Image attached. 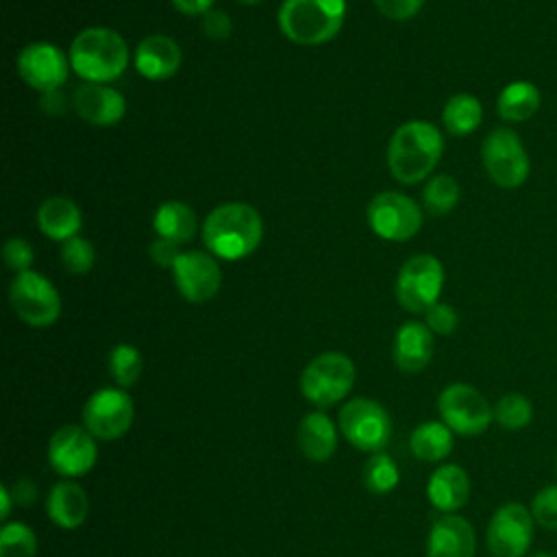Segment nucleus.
Returning <instances> with one entry per match:
<instances>
[{"label": "nucleus", "mask_w": 557, "mask_h": 557, "mask_svg": "<svg viewBox=\"0 0 557 557\" xmlns=\"http://www.w3.org/2000/svg\"><path fill=\"white\" fill-rule=\"evenodd\" d=\"M263 237V222L255 207L226 202L215 207L202 224V242L213 257L239 261L257 250Z\"/></svg>", "instance_id": "nucleus-1"}, {"label": "nucleus", "mask_w": 557, "mask_h": 557, "mask_svg": "<svg viewBox=\"0 0 557 557\" xmlns=\"http://www.w3.org/2000/svg\"><path fill=\"white\" fill-rule=\"evenodd\" d=\"M444 152V137L422 120L398 126L387 146V165L398 183L413 185L424 181Z\"/></svg>", "instance_id": "nucleus-2"}, {"label": "nucleus", "mask_w": 557, "mask_h": 557, "mask_svg": "<svg viewBox=\"0 0 557 557\" xmlns=\"http://www.w3.org/2000/svg\"><path fill=\"white\" fill-rule=\"evenodd\" d=\"M70 65L87 83L115 81L128 65L126 41L113 28H85L70 46Z\"/></svg>", "instance_id": "nucleus-3"}, {"label": "nucleus", "mask_w": 557, "mask_h": 557, "mask_svg": "<svg viewBox=\"0 0 557 557\" xmlns=\"http://www.w3.org/2000/svg\"><path fill=\"white\" fill-rule=\"evenodd\" d=\"M344 15V0H285L278 9V26L298 46H320L339 33Z\"/></svg>", "instance_id": "nucleus-4"}, {"label": "nucleus", "mask_w": 557, "mask_h": 557, "mask_svg": "<svg viewBox=\"0 0 557 557\" xmlns=\"http://www.w3.org/2000/svg\"><path fill=\"white\" fill-rule=\"evenodd\" d=\"M355 383V363L344 352H322L311 359L300 374L302 396L320 407L329 409L344 400Z\"/></svg>", "instance_id": "nucleus-5"}, {"label": "nucleus", "mask_w": 557, "mask_h": 557, "mask_svg": "<svg viewBox=\"0 0 557 557\" xmlns=\"http://www.w3.org/2000/svg\"><path fill=\"white\" fill-rule=\"evenodd\" d=\"M442 422L457 435H481L494 420V407L487 398L468 383H453L437 396Z\"/></svg>", "instance_id": "nucleus-6"}, {"label": "nucleus", "mask_w": 557, "mask_h": 557, "mask_svg": "<svg viewBox=\"0 0 557 557\" xmlns=\"http://www.w3.org/2000/svg\"><path fill=\"white\" fill-rule=\"evenodd\" d=\"M481 157L487 176L503 189H516L529 178V154L522 146V139L511 128H494L483 139Z\"/></svg>", "instance_id": "nucleus-7"}, {"label": "nucleus", "mask_w": 557, "mask_h": 557, "mask_svg": "<svg viewBox=\"0 0 557 557\" xmlns=\"http://www.w3.org/2000/svg\"><path fill=\"white\" fill-rule=\"evenodd\" d=\"M444 265L433 255H413L396 276V300L411 313H426L442 294Z\"/></svg>", "instance_id": "nucleus-8"}, {"label": "nucleus", "mask_w": 557, "mask_h": 557, "mask_svg": "<svg viewBox=\"0 0 557 557\" xmlns=\"http://www.w3.org/2000/svg\"><path fill=\"white\" fill-rule=\"evenodd\" d=\"M9 300L17 318L35 329L54 324L61 313V296L57 287L44 274L33 270L15 274L9 287Z\"/></svg>", "instance_id": "nucleus-9"}, {"label": "nucleus", "mask_w": 557, "mask_h": 557, "mask_svg": "<svg viewBox=\"0 0 557 557\" xmlns=\"http://www.w3.org/2000/svg\"><path fill=\"white\" fill-rule=\"evenodd\" d=\"M339 431L359 450L379 453L392 435V420L372 398H352L339 409Z\"/></svg>", "instance_id": "nucleus-10"}, {"label": "nucleus", "mask_w": 557, "mask_h": 557, "mask_svg": "<svg viewBox=\"0 0 557 557\" xmlns=\"http://www.w3.org/2000/svg\"><path fill=\"white\" fill-rule=\"evenodd\" d=\"M535 518L522 503L500 505L487 524V548L494 557H524L533 542Z\"/></svg>", "instance_id": "nucleus-11"}, {"label": "nucleus", "mask_w": 557, "mask_h": 557, "mask_svg": "<svg viewBox=\"0 0 557 557\" xmlns=\"http://www.w3.org/2000/svg\"><path fill=\"white\" fill-rule=\"evenodd\" d=\"M135 418V407L131 396L122 387H102L94 392L83 407V426L96 440H117L122 437Z\"/></svg>", "instance_id": "nucleus-12"}, {"label": "nucleus", "mask_w": 557, "mask_h": 557, "mask_svg": "<svg viewBox=\"0 0 557 557\" xmlns=\"http://www.w3.org/2000/svg\"><path fill=\"white\" fill-rule=\"evenodd\" d=\"M370 228L389 242H407L422 226L420 207L400 191H381L368 205Z\"/></svg>", "instance_id": "nucleus-13"}, {"label": "nucleus", "mask_w": 557, "mask_h": 557, "mask_svg": "<svg viewBox=\"0 0 557 557\" xmlns=\"http://www.w3.org/2000/svg\"><path fill=\"white\" fill-rule=\"evenodd\" d=\"M98 459L96 437L78 424H65L48 442V463L65 479L87 474Z\"/></svg>", "instance_id": "nucleus-14"}, {"label": "nucleus", "mask_w": 557, "mask_h": 557, "mask_svg": "<svg viewBox=\"0 0 557 557\" xmlns=\"http://www.w3.org/2000/svg\"><path fill=\"white\" fill-rule=\"evenodd\" d=\"M67 70V57L50 41H33L17 57V72L24 83L44 94L57 91L65 83Z\"/></svg>", "instance_id": "nucleus-15"}, {"label": "nucleus", "mask_w": 557, "mask_h": 557, "mask_svg": "<svg viewBox=\"0 0 557 557\" xmlns=\"http://www.w3.org/2000/svg\"><path fill=\"white\" fill-rule=\"evenodd\" d=\"M174 283L181 296L194 305L211 300L222 283V272L213 255L202 250H185L172 265Z\"/></svg>", "instance_id": "nucleus-16"}, {"label": "nucleus", "mask_w": 557, "mask_h": 557, "mask_svg": "<svg viewBox=\"0 0 557 557\" xmlns=\"http://www.w3.org/2000/svg\"><path fill=\"white\" fill-rule=\"evenodd\" d=\"M474 529L466 518L444 513L431 524L426 537V557H474Z\"/></svg>", "instance_id": "nucleus-17"}, {"label": "nucleus", "mask_w": 557, "mask_h": 557, "mask_svg": "<svg viewBox=\"0 0 557 557\" xmlns=\"http://www.w3.org/2000/svg\"><path fill=\"white\" fill-rule=\"evenodd\" d=\"M76 113L96 126H111L124 117V96L104 83H85L74 91Z\"/></svg>", "instance_id": "nucleus-18"}, {"label": "nucleus", "mask_w": 557, "mask_h": 557, "mask_svg": "<svg viewBox=\"0 0 557 557\" xmlns=\"http://www.w3.org/2000/svg\"><path fill=\"white\" fill-rule=\"evenodd\" d=\"M183 52L168 35H150L135 50V67L148 81H165L181 67Z\"/></svg>", "instance_id": "nucleus-19"}, {"label": "nucleus", "mask_w": 557, "mask_h": 557, "mask_svg": "<svg viewBox=\"0 0 557 557\" xmlns=\"http://www.w3.org/2000/svg\"><path fill=\"white\" fill-rule=\"evenodd\" d=\"M429 503L442 513H455L470 498V476L457 463L440 466L426 483Z\"/></svg>", "instance_id": "nucleus-20"}, {"label": "nucleus", "mask_w": 557, "mask_h": 557, "mask_svg": "<svg viewBox=\"0 0 557 557\" xmlns=\"http://www.w3.org/2000/svg\"><path fill=\"white\" fill-rule=\"evenodd\" d=\"M433 357V331L424 322H405L394 337V361L403 372H420Z\"/></svg>", "instance_id": "nucleus-21"}, {"label": "nucleus", "mask_w": 557, "mask_h": 557, "mask_svg": "<svg viewBox=\"0 0 557 557\" xmlns=\"http://www.w3.org/2000/svg\"><path fill=\"white\" fill-rule=\"evenodd\" d=\"M46 513L61 529H78L89 513L87 492L72 479L52 485L46 498Z\"/></svg>", "instance_id": "nucleus-22"}, {"label": "nucleus", "mask_w": 557, "mask_h": 557, "mask_svg": "<svg viewBox=\"0 0 557 557\" xmlns=\"http://www.w3.org/2000/svg\"><path fill=\"white\" fill-rule=\"evenodd\" d=\"M300 453L309 461H326L337 448V431L333 420L324 411L307 413L296 431Z\"/></svg>", "instance_id": "nucleus-23"}, {"label": "nucleus", "mask_w": 557, "mask_h": 557, "mask_svg": "<svg viewBox=\"0 0 557 557\" xmlns=\"http://www.w3.org/2000/svg\"><path fill=\"white\" fill-rule=\"evenodd\" d=\"M37 224L46 237L65 242V239L78 235V231L83 226V218H81V209L76 207L74 200H70L65 196H52L39 205Z\"/></svg>", "instance_id": "nucleus-24"}, {"label": "nucleus", "mask_w": 557, "mask_h": 557, "mask_svg": "<svg viewBox=\"0 0 557 557\" xmlns=\"http://www.w3.org/2000/svg\"><path fill=\"white\" fill-rule=\"evenodd\" d=\"M152 226L159 237H165L181 246L196 235V213L189 205L181 200H168L154 211Z\"/></svg>", "instance_id": "nucleus-25"}, {"label": "nucleus", "mask_w": 557, "mask_h": 557, "mask_svg": "<svg viewBox=\"0 0 557 557\" xmlns=\"http://www.w3.org/2000/svg\"><path fill=\"white\" fill-rule=\"evenodd\" d=\"M453 431L444 422L435 420L422 422L409 435V450L413 453V457L429 463L446 459L453 450Z\"/></svg>", "instance_id": "nucleus-26"}, {"label": "nucleus", "mask_w": 557, "mask_h": 557, "mask_svg": "<svg viewBox=\"0 0 557 557\" xmlns=\"http://www.w3.org/2000/svg\"><path fill=\"white\" fill-rule=\"evenodd\" d=\"M540 89L529 81H513L498 94L496 111L507 122H527L540 109Z\"/></svg>", "instance_id": "nucleus-27"}, {"label": "nucleus", "mask_w": 557, "mask_h": 557, "mask_svg": "<svg viewBox=\"0 0 557 557\" xmlns=\"http://www.w3.org/2000/svg\"><path fill=\"white\" fill-rule=\"evenodd\" d=\"M442 120L450 135L463 137L479 128L483 120V107L472 94H455L444 104Z\"/></svg>", "instance_id": "nucleus-28"}, {"label": "nucleus", "mask_w": 557, "mask_h": 557, "mask_svg": "<svg viewBox=\"0 0 557 557\" xmlns=\"http://www.w3.org/2000/svg\"><path fill=\"white\" fill-rule=\"evenodd\" d=\"M494 420L507 431H520L533 420V405L524 394L509 392L494 405Z\"/></svg>", "instance_id": "nucleus-29"}, {"label": "nucleus", "mask_w": 557, "mask_h": 557, "mask_svg": "<svg viewBox=\"0 0 557 557\" xmlns=\"http://www.w3.org/2000/svg\"><path fill=\"white\" fill-rule=\"evenodd\" d=\"M400 481L396 461L385 453H372L363 466V483L374 494H389Z\"/></svg>", "instance_id": "nucleus-30"}, {"label": "nucleus", "mask_w": 557, "mask_h": 557, "mask_svg": "<svg viewBox=\"0 0 557 557\" xmlns=\"http://www.w3.org/2000/svg\"><path fill=\"white\" fill-rule=\"evenodd\" d=\"M459 200V185L448 174H435L422 191V202L431 215L448 213Z\"/></svg>", "instance_id": "nucleus-31"}, {"label": "nucleus", "mask_w": 557, "mask_h": 557, "mask_svg": "<svg viewBox=\"0 0 557 557\" xmlns=\"http://www.w3.org/2000/svg\"><path fill=\"white\" fill-rule=\"evenodd\" d=\"M141 355L135 346L131 344H117L113 346V350L109 352V372L113 376V381L124 389L135 385V381L141 374Z\"/></svg>", "instance_id": "nucleus-32"}, {"label": "nucleus", "mask_w": 557, "mask_h": 557, "mask_svg": "<svg viewBox=\"0 0 557 557\" xmlns=\"http://www.w3.org/2000/svg\"><path fill=\"white\" fill-rule=\"evenodd\" d=\"M37 537L24 522H9L0 531V557H35Z\"/></svg>", "instance_id": "nucleus-33"}, {"label": "nucleus", "mask_w": 557, "mask_h": 557, "mask_svg": "<svg viewBox=\"0 0 557 557\" xmlns=\"http://www.w3.org/2000/svg\"><path fill=\"white\" fill-rule=\"evenodd\" d=\"M96 252L85 237H70L61 246V263L70 274H87L94 265Z\"/></svg>", "instance_id": "nucleus-34"}, {"label": "nucleus", "mask_w": 557, "mask_h": 557, "mask_svg": "<svg viewBox=\"0 0 557 557\" xmlns=\"http://www.w3.org/2000/svg\"><path fill=\"white\" fill-rule=\"evenodd\" d=\"M531 513L542 529L557 531V483L544 485L531 500Z\"/></svg>", "instance_id": "nucleus-35"}, {"label": "nucleus", "mask_w": 557, "mask_h": 557, "mask_svg": "<svg viewBox=\"0 0 557 557\" xmlns=\"http://www.w3.org/2000/svg\"><path fill=\"white\" fill-rule=\"evenodd\" d=\"M2 257H4V263L15 272H26L30 270V263L35 259V252H33V246L22 239V237H11L7 239L4 244V250H2Z\"/></svg>", "instance_id": "nucleus-36"}, {"label": "nucleus", "mask_w": 557, "mask_h": 557, "mask_svg": "<svg viewBox=\"0 0 557 557\" xmlns=\"http://www.w3.org/2000/svg\"><path fill=\"white\" fill-rule=\"evenodd\" d=\"M424 324L433 333H437V335H450L457 329V324H459V315H457V311L450 305L437 300L433 307L426 309Z\"/></svg>", "instance_id": "nucleus-37"}, {"label": "nucleus", "mask_w": 557, "mask_h": 557, "mask_svg": "<svg viewBox=\"0 0 557 557\" xmlns=\"http://www.w3.org/2000/svg\"><path fill=\"white\" fill-rule=\"evenodd\" d=\"M424 0H374L376 9L389 20L413 17L422 9Z\"/></svg>", "instance_id": "nucleus-38"}, {"label": "nucleus", "mask_w": 557, "mask_h": 557, "mask_svg": "<svg viewBox=\"0 0 557 557\" xmlns=\"http://www.w3.org/2000/svg\"><path fill=\"white\" fill-rule=\"evenodd\" d=\"M178 257H181V250H178L176 242H170L165 237H157L150 244V259L161 268H172Z\"/></svg>", "instance_id": "nucleus-39"}, {"label": "nucleus", "mask_w": 557, "mask_h": 557, "mask_svg": "<svg viewBox=\"0 0 557 557\" xmlns=\"http://www.w3.org/2000/svg\"><path fill=\"white\" fill-rule=\"evenodd\" d=\"M202 30H205L207 37L220 41V39L228 37V33H231V17L226 13H222V11H213L211 9V11L205 13Z\"/></svg>", "instance_id": "nucleus-40"}, {"label": "nucleus", "mask_w": 557, "mask_h": 557, "mask_svg": "<svg viewBox=\"0 0 557 557\" xmlns=\"http://www.w3.org/2000/svg\"><path fill=\"white\" fill-rule=\"evenodd\" d=\"M13 498L20 507H30V503L37 498V485L28 479H17L13 485Z\"/></svg>", "instance_id": "nucleus-41"}, {"label": "nucleus", "mask_w": 557, "mask_h": 557, "mask_svg": "<svg viewBox=\"0 0 557 557\" xmlns=\"http://www.w3.org/2000/svg\"><path fill=\"white\" fill-rule=\"evenodd\" d=\"M174 4V9H178L185 15H205L207 11H211L213 0H170Z\"/></svg>", "instance_id": "nucleus-42"}, {"label": "nucleus", "mask_w": 557, "mask_h": 557, "mask_svg": "<svg viewBox=\"0 0 557 557\" xmlns=\"http://www.w3.org/2000/svg\"><path fill=\"white\" fill-rule=\"evenodd\" d=\"M11 507H13V498H11V492L7 485H0V518L7 520L9 513H11Z\"/></svg>", "instance_id": "nucleus-43"}, {"label": "nucleus", "mask_w": 557, "mask_h": 557, "mask_svg": "<svg viewBox=\"0 0 557 557\" xmlns=\"http://www.w3.org/2000/svg\"><path fill=\"white\" fill-rule=\"evenodd\" d=\"M531 557H557V555H553V553H546V550H540V553H533Z\"/></svg>", "instance_id": "nucleus-44"}, {"label": "nucleus", "mask_w": 557, "mask_h": 557, "mask_svg": "<svg viewBox=\"0 0 557 557\" xmlns=\"http://www.w3.org/2000/svg\"><path fill=\"white\" fill-rule=\"evenodd\" d=\"M239 2H244V4H257V2H261V0H239Z\"/></svg>", "instance_id": "nucleus-45"}, {"label": "nucleus", "mask_w": 557, "mask_h": 557, "mask_svg": "<svg viewBox=\"0 0 557 557\" xmlns=\"http://www.w3.org/2000/svg\"><path fill=\"white\" fill-rule=\"evenodd\" d=\"M555 470H557V457H555Z\"/></svg>", "instance_id": "nucleus-46"}]
</instances>
